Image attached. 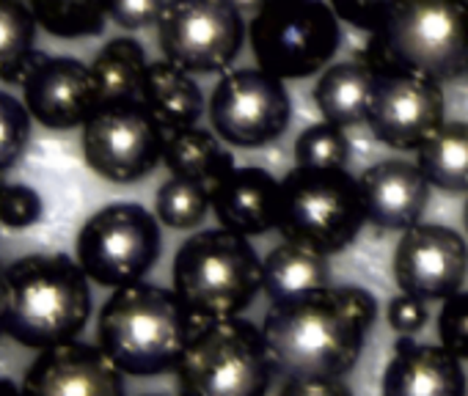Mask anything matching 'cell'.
<instances>
[{
  "label": "cell",
  "mask_w": 468,
  "mask_h": 396,
  "mask_svg": "<svg viewBox=\"0 0 468 396\" xmlns=\"http://www.w3.org/2000/svg\"><path fill=\"white\" fill-rule=\"evenodd\" d=\"M378 319V300L364 287H323L271 303L262 333L276 374L345 377L361 358Z\"/></svg>",
  "instance_id": "6da1fadb"
},
{
  "label": "cell",
  "mask_w": 468,
  "mask_h": 396,
  "mask_svg": "<svg viewBox=\"0 0 468 396\" xmlns=\"http://www.w3.org/2000/svg\"><path fill=\"white\" fill-rule=\"evenodd\" d=\"M4 333L28 349L75 341L91 317V287L78 259L28 254L4 267Z\"/></svg>",
  "instance_id": "7a4b0ae2"
},
{
  "label": "cell",
  "mask_w": 468,
  "mask_h": 396,
  "mask_svg": "<svg viewBox=\"0 0 468 396\" xmlns=\"http://www.w3.org/2000/svg\"><path fill=\"white\" fill-rule=\"evenodd\" d=\"M196 317L174 289L130 284L113 289L97 319V344L122 374L160 377L182 358Z\"/></svg>",
  "instance_id": "3957f363"
},
{
  "label": "cell",
  "mask_w": 468,
  "mask_h": 396,
  "mask_svg": "<svg viewBox=\"0 0 468 396\" xmlns=\"http://www.w3.org/2000/svg\"><path fill=\"white\" fill-rule=\"evenodd\" d=\"M372 72L405 69L446 83L468 72V12L460 0H399L358 53Z\"/></svg>",
  "instance_id": "277c9868"
},
{
  "label": "cell",
  "mask_w": 468,
  "mask_h": 396,
  "mask_svg": "<svg viewBox=\"0 0 468 396\" xmlns=\"http://www.w3.org/2000/svg\"><path fill=\"white\" fill-rule=\"evenodd\" d=\"M171 284L196 319L240 317L262 292V259L249 237L207 229L179 245Z\"/></svg>",
  "instance_id": "5b68a950"
},
{
  "label": "cell",
  "mask_w": 468,
  "mask_h": 396,
  "mask_svg": "<svg viewBox=\"0 0 468 396\" xmlns=\"http://www.w3.org/2000/svg\"><path fill=\"white\" fill-rule=\"evenodd\" d=\"M174 371L179 396H268L276 363L262 328L229 317L196 319Z\"/></svg>",
  "instance_id": "8992f818"
},
{
  "label": "cell",
  "mask_w": 468,
  "mask_h": 396,
  "mask_svg": "<svg viewBox=\"0 0 468 396\" xmlns=\"http://www.w3.org/2000/svg\"><path fill=\"white\" fill-rule=\"evenodd\" d=\"M367 224L358 179L345 168H301L282 179L279 232L325 256L356 243Z\"/></svg>",
  "instance_id": "52a82bcc"
},
{
  "label": "cell",
  "mask_w": 468,
  "mask_h": 396,
  "mask_svg": "<svg viewBox=\"0 0 468 396\" xmlns=\"http://www.w3.org/2000/svg\"><path fill=\"white\" fill-rule=\"evenodd\" d=\"M249 42L260 69L279 80H301L331 64L342 31L325 0H268L249 23Z\"/></svg>",
  "instance_id": "ba28073f"
},
{
  "label": "cell",
  "mask_w": 468,
  "mask_h": 396,
  "mask_svg": "<svg viewBox=\"0 0 468 396\" xmlns=\"http://www.w3.org/2000/svg\"><path fill=\"white\" fill-rule=\"evenodd\" d=\"M160 221L141 204H108L94 213L75 243L89 281L111 289L138 284L160 259Z\"/></svg>",
  "instance_id": "9c48e42d"
},
{
  "label": "cell",
  "mask_w": 468,
  "mask_h": 396,
  "mask_svg": "<svg viewBox=\"0 0 468 396\" xmlns=\"http://www.w3.org/2000/svg\"><path fill=\"white\" fill-rule=\"evenodd\" d=\"M157 42L163 58L190 75L223 72L246 45V17L231 0H165Z\"/></svg>",
  "instance_id": "30bf717a"
},
{
  "label": "cell",
  "mask_w": 468,
  "mask_h": 396,
  "mask_svg": "<svg viewBox=\"0 0 468 396\" xmlns=\"http://www.w3.org/2000/svg\"><path fill=\"white\" fill-rule=\"evenodd\" d=\"M165 138L141 99L102 102L83 124V160L100 179L133 184L163 162Z\"/></svg>",
  "instance_id": "8fae6325"
},
{
  "label": "cell",
  "mask_w": 468,
  "mask_h": 396,
  "mask_svg": "<svg viewBox=\"0 0 468 396\" xmlns=\"http://www.w3.org/2000/svg\"><path fill=\"white\" fill-rule=\"evenodd\" d=\"M292 119L284 80L265 69H231L209 97V121L218 138L238 149H260L282 138Z\"/></svg>",
  "instance_id": "7c38bea8"
},
{
  "label": "cell",
  "mask_w": 468,
  "mask_h": 396,
  "mask_svg": "<svg viewBox=\"0 0 468 396\" xmlns=\"http://www.w3.org/2000/svg\"><path fill=\"white\" fill-rule=\"evenodd\" d=\"M443 121L446 97L441 83L405 69L375 72L367 124L380 143L397 151H419Z\"/></svg>",
  "instance_id": "4fadbf2b"
},
{
  "label": "cell",
  "mask_w": 468,
  "mask_h": 396,
  "mask_svg": "<svg viewBox=\"0 0 468 396\" xmlns=\"http://www.w3.org/2000/svg\"><path fill=\"white\" fill-rule=\"evenodd\" d=\"M391 276L402 295L443 303L468 281V243L449 226L416 224L394 248Z\"/></svg>",
  "instance_id": "5bb4252c"
},
{
  "label": "cell",
  "mask_w": 468,
  "mask_h": 396,
  "mask_svg": "<svg viewBox=\"0 0 468 396\" xmlns=\"http://www.w3.org/2000/svg\"><path fill=\"white\" fill-rule=\"evenodd\" d=\"M20 89L31 119L48 130L83 127L102 105L91 67L69 56H48L37 50Z\"/></svg>",
  "instance_id": "9a60e30c"
},
{
  "label": "cell",
  "mask_w": 468,
  "mask_h": 396,
  "mask_svg": "<svg viewBox=\"0 0 468 396\" xmlns=\"http://www.w3.org/2000/svg\"><path fill=\"white\" fill-rule=\"evenodd\" d=\"M26 396H124L122 371L100 344L67 341L42 349L26 371Z\"/></svg>",
  "instance_id": "2e32d148"
},
{
  "label": "cell",
  "mask_w": 468,
  "mask_h": 396,
  "mask_svg": "<svg viewBox=\"0 0 468 396\" xmlns=\"http://www.w3.org/2000/svg\"><path fill=\"white\" fill-rule=\"evenodd\" d=\"M367 224L386 232H408L421 224L430 202V182L416 162L383 160L358 176Z\"/></svg>",
  "instance_id": "e0dca14e"
},
{
  "label": "cell",
  "mask_w": 468,
  "mask_h": 396,
  "mask_svg": "<svg viewBox=\"0 0 468 396\" xmlns=\"http://www.w3.org/2000/svg\"><path fill=\"white\" fill-rule=\"evenodd\" d=\"M209 198L218 224L229 232L260 237L279 226L282 182H276L265 168L234 165L209 187Z\"/></svg>",
  "instance_id": "ac0fdd59"
},
{
  "label": "cell",
  "mask_w": 468,
  "mask_h": 396,
  "mask_svg": "<svg viewBox=\"0 0 468 396\" xmlns=\"http://www.w3.org/2000/svg\"><path fill=\"white\" fill-rule=\"evenodd\" d=\"M383 396H465L463 363L443 344H421L410 336L394 341L383 371Z\"/></svg>",
  "instance_id": "d6986e66"
},
{
  "label": "cell",
  "mask_w": 468,
  "mask_h": 396,
  "mask_svg": "<svg viewBox=\"0 0 468 396\" xmlns=\"http://www.w3.org/2000/svg\"><path fill=\"white\" fill-rule=\"evenodd\" d=\"M141 102L149 108V113L160 121V127L168 135L196 127V121L204 113V94L190 78V72L174 67L165 58L149 64Z\"/></svg>",
  "instance_id": "ffe728a7"
},
{
  "label": "cell",
  "mask_w": 468,
  "mask_h": 396,
  "mask_svg": "<svg viewBox=\"0 0 468 396\" xmlns=\"http://www.w3.org/2000/svg\"><path fill=\"white\" fill-rule=\"evenodd\" d=\"M375 89V72L364 61H339L323 72L314 86V105L325 121L356 127L367 121Z\"/></svg>",
  "instance_id": "44dd1931"
},
{
  "label": "cell",
  "mask_w": 468,
  "mask_h": 396,
  "mask_svg": "<svg viewBox=\"0 0 468 396\" xmlns=\"http://www.w3.org/2000/svg\"><path fill=\"white\" fill-rule=\"evenodd\" d=\"M331 281V267H328V256L284 240L279 248H273L268 254V259H262V292L268 295L271 303L312 292V289H323Z\"/></svg>",
  "instance_id": "7402d4cb"
},
{
  "label": "cell",
  "mask_w": 468,
  "mask_h": 396,
  "mask_svg": "<svg viewBox=\"0 0 468 396\" xmlns=\"http://www.w3.org/2000/svg\"><path fill=\"white\" fill-rule=\"evenodd\" d=\"M163 162L174 176H185L207 187H212L220 176H226L234 168V157L220 146L218 135L198 127L171 132L165 138Z\"/></svg>",
  "instance_id": "603a6c76"
},
{
  "label": "cell",
  "mask_w": 468,
  "mask_h": 396,
  "mask_svg": "<svg viewBox=\"0 0 468 396\" xmlns=\"http://www.w3.org/2000/svg\"><path fill=\"white\" fill-rule=\"evenodd\" d=\"M416 165L430 187L468 193V124L443 121L416 151Z\"/></svg>",
  "instance_id": "cb8c5ba5"
},
{
  "label": "cell",
  "mask_w": 468,
  "mask_h": 396,
  "mask_svg": "<svg viewBox=\"0 0 468 396\" xmlns=\"http://www.w3.org/2000/svg\"><path fill=\"white\" fill-rule=\"evenodd\" d=\"M146 53L135 39H111L91 61V75L100 89L102 102L141 99L146 80Z\"/></svg>",
  "instance_id": "d4e9b609"
},
{
  "label": "cell",
  "mask_w": 468,
  "mask_h": 396,
  "mask_svg": "<svg viewBox=\"0 0 468 396\" xmlns=\"http://www.w3.org/2000/svg\"><path fill=\"white\" fill-rule=\"evenodd\" d=\"M37 20L31 6L20 0H0V80L23 83V75L37 56Z\"/></svg>",
  "instance_id": "484cf974"
},
{
  "label": "cell",
  "mask_w": 468,
  "mask_h": 396,
  "mask_svg": "<svg viewBox=\"0 0 468 396\" xmlns=\"http://www.w3.org/2000/svg\"><path fill=\"white\" fill-rule=\"evenodd\" d=\"M34 20L58 39L100 36L108 23L105 0H31Z\"/></svg>",
  "instance_id": "4316f807"
},
{
  "label": "cell",
  "mask_w": 468,
  "mask_h": 396,
  "mask_svg": "<svg viewBox=\"0 0 468 396\" xmlns=\"http://www.w3.org/2000/svg\"><path fill=\"white\" fill-rule=\"evenodd\" d=\"M212 210L209 187L185 176H171L154 195V215L168 229H196Z\"/></svg>",
  "instance_id": "83f0119b"
},
{
  "label": "cell",
  "mask_w": 468,
  "mask_h": 396,
  "mask_svg": "<svg viewBox=\"0 0 468 396\" xmlns=\"http://www.w3.org/2000/svg\"><path fill=\"white\" fill-rule=\"evenodd\" d=\"M331 121L312 124L295 141V162L301 168H345L350 157V141Z\"/></svg>",
  "instance_id": "f1b7e54d"
},
{
  "label": "cell",
  "mask_w": 468,
  "mask_h": 396,
  "mask_svg": "<svg viewBox=\"0 0 468 396\" xmlns=\"http://www.w3.org/2000/svg\"><path fill=\"white\" fill-rule=\"evenodd\" d=\"M31 113L15 94L0 91V173H9L31 141Z\"/></svg>",
  "instance_id": "f546056e"
},
{
  "label": "cell",
  "mask_w": 468,
  "mask_h": 396,
  "mask_svg": "<svg viewBox=\"0 0 468 396\" xmlns=\"http://www.w3.org/2000/svg\"><path fill=\"white\" fill-rule=\"evenodd\" d=\"M45 204L42 195L23 182H9L0 190V224L9 229H28L42 221Z\"/></svg>",
  "instance_id": "4dcf8cb0"
},
{
  "label": "cell",
  "mask_w": 468,
  "mask_h": 396,
  "mask_svg": "<svg viewBox=\"0 0 468 396\" xmlns=\"http://www.w3.org/2000/svg\"><path fill=\"white\" fill-rule=\"evenodd\" d=\"M438 339L460 360H468V289L443 300L438 314Z\"/></svg>",
  "instance_id": "1f68e13d"
},
{
  "label": "cell",
  "mask_w": 468,
  "mask_h": 396,
  "mask_svg": "<svg viewBox=\"0 0 468 396\" xmlns=\"http://www.w3.org/2000/svg\"><path fill=\"white\" fill-rule=\"evenodd\" d=\"M328 4L342 23L367 34H375L386 23V17L394 12L399 0H328Z\"/></svg>",
  "instance_id": "d6a6232c"
},
{
  "label": "cell",
  "mask_w": 468,
  "mask_h": 396,
  "mask_svg": "<svg viewBox=\"0 0 468 396\" xmlns=\"http://www.w3.org/2000/svg\"><path fill=\"white\" fill-rule=\"evenodd\" d=\"M165 0H105L108 20L124 31H141L157 26Z\"/></svg>",
  "instance_id": "836d02e7"
},
{
  "label": "cell",
  "mask_w": 468,
  "mask_h": 396,
  "mask_svg": "<svg viewBox=\"0 0 468 396\" xmlns=\"http://www.w3.org/2000/svg\"><path fill=\"white\" fill-rule=\"evenodd\" d=\"M386 317H388V325L402 333V336H410V333H419L427 319H430V311H427V303L419 300V297H410V295H397L388 308H386Z\"/></svg>",
  "instance_id": "e575fe53"
},
{
  "label": "cell",
  "mask_w": 468,
  "mask_h": 396,
  "mask_svg": "<svg viewBox=\"0 0 468 396\" xmlns=\"http://www.w3.org/2000/svg\"><path fill=\"white\" fill-rule=\"evenodd\" d=\"M279 396H353L342 377H290Z\"/></svg>",
  "instance_id": "d590c367"
},
{
  "label": "cell",
  "mask_w": 468,
  "mask_h": 396,
  "mask_svg": "<svg viewBox=\"0 0 468 396\" xmlns=\"http://www.w3.org/2000/svg\"><path fill=\"white\" fill-rule=\"evenodd\" d=\"M231 4L243 12V17H254L268 6V0H231Z\"/></svg>",
  "instance_id": "8d00e7d4"
},
{
  "label": "cell",
  "mask_w": 468,
  "mask_h": 396,
  "mask_svg": "<svg viewBox=\"0 0 468 396\" xmlns=\"http://www.w3.org/2000/svg\"><path fill=\"white\" fill-rule=\"evenodd\" d=\"M0 396H26V393L12 380H0Z\"/></svg>",
  "instance_id": "74e56055"
},
{
  "label": "cell",
  "mask_w": 468,
  "mask_h": 396,
  "mask_svg": "<svg viewBox=\"0 0 468 396\" xmlns=\"http://www.w3.org/2000/svg\"><path fill=\"white\" fill-rule=\"evenodd\" d=\"M4 295H6V289H4V267H0V333H4Z\"/></svg>",
  "instance_id": "f35d334b"
},
{
  "label": "cell",
  "mask_w": 468,
  "mask_h": 396,
  "mask_svg": "<svg viewBox=\"0 0 468 396\" xmlns=\"http://www.w3.org/2000/svg\"><path fill=\"white\" fill-rule=\"evenodd\" d=\"M463 226H465V234H468V193H465V207H463Z\"/></svg>",
  "instance_id": "ab89813d"
},
{
  "label": "cell",
  "mask_w": 468,
  "mask_h": 396,
  "mask_svg": "<svg viewBox=\"0 0 468 396\" xmlns=\"http://www.w3.org/2000/svg\"><path fill=\"white\" fill-rule=\"evenodd\" d=\"M6 184H9V182H6V173H0V190H4Z\"/></svg>",
  "instance_id": "60d3db41"
},
{
  "label": "cell",
  "mask_w": 468,
  "mask_h": 396,
  "mask_svg": "<svg viewBox=\"0 0 468 396\" xmlns=\"http://www.w3.org/2000/svg\"><path fill=\"white\" fill-rule=\"evenodd\" d=\"M460 4H463V6H465V12H468V0H460Z\"/></svg>",
  "instance_id": "b9f144b4"
},
{
  "label": "cell",
  "mask_w": 468,
  "mask_h": 396,
  "mask_svg": "<svg viewBox=\"0 0 468 396\" xmlns=\"http://www.w3.org/2000/svg\"><path fill=\"white\" fill-rule=\"evenodd\" d=\"M149 396H157V393H149Z\"/></svg>",
  "instance_id": "7bdbcfd3"
}]
</instances>
